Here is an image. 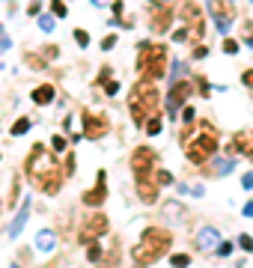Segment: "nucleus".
I'll use <instances>...</instances> for the list:
<instances>
[{"instance_id":"nucleus-24","label":"nucleus","mask_w":253,"mask_h":268,"mask_svg":"<svg viewBox=\"0 0 253 268\" xmlns=\"http://www.w3.org/2000/svg\"><path fill=\"white\" fill-rule=\"evenodd\" d=\"M86 260H89V263H98V260H101V248H98L95 242L86 245Z\"/></svg>"},{"instance_id":"nucleus-26","label":"nucleus","mask_w":253,"mask_h":268,"mask_svg":"<svg viewBox=\"0 0 253 268\" xmlns=\"http://www.w3.org/2000/svg\"><path fill=\"white\" fill-rule=\"evenodd\" d=\"M170 263H173L176 268H185V266H191V257H188V254H173Z\"/></svg>"},{"instance_id":"nucleus-3","label":"nucleus","mask_w":253,"mask_h":268,"mask_svg":"<svg viewBox=\"0 0 253 268\" xmlns=\"http://www.w3.org/2000/svg\"><path fill=\"white\" fill-rule=\"evenodd\" d=\"M158 104H161V95H158V89H155V84L149 78H143L140 84H134L131 98H128V110H131L134 125H143L149 116H155L158 113Z\"/></svg>"},{"instance_id":"nucleus-38","label":"nucleus","mask_w":253,"mask_h":268,"mask_svg":"<svg viewBox=\"0 0 253 268\" xmlns=\"http://www.w3.org/2000/svg\"><path fill=\"white\" fill-rule=\"evenodd\" d=\"M185 39H191L188 27H182V30H176V33H173V42H185Z\"/></svg>"},{"instance_id":"nucleus-5","label":"nucleus","mask_w":253,"mask_h":268,"mask_svg":"<svg viewBox=\"0 0 253 268\" xmlns=\"http://www.w3.org/2000/svg\"><path fill=\"white\" fill-rule=\"evenodd\" d=\"M182 149H185V158L191 164H206L209 158H215V152H218V131L209 125V119L200 122V137L185 140Z\"/></svg>"},{"instance_id":"nucleus-29","label":"nucleus","mask_w":253,"mask_h":268,"mask_svg":"<svg viewBox=\"0 0 253 268\" xmlns=\"http://www.w3.org/2000/svg\"><path fill=\"white\" fill-rule=\"evenodd\" d=\"M224 54H230V57H233V54H239V42L227 36V39H224Z\"/></svg>"},{"instance_id":"nucleus-16","label":"nucleus","mask_w":253,"mask_h":268,"mask_svg":"<svg viewBox=\"0 0 253 268\" xmlns=\"http://www.w3.org/2000/svg\"><path fill=\"white\" fill-rule=\"evenodd\" d=\"M218 242H221V233H218L215 227H203V230H200V236H197V248H203V251L218 248Z\"/></svg>"},{"instance_id":"nucleus-12","label":"nucleus","mask_w":253,"mask_h":268,"mask_svg":"<svg viewBox=\"0 0 253 268\" xmlns=\"http://www.w3.org/2000/svg\"><path fill=\"white\" fill-rule=\"evenodd\" d=\"M107 227H110V221H107V215H101V212H95V215H89L84 224H81V242L84 245H89L95 236H104L107 233Z\"/></svg>"},{"instance_id":"nucleus-31","label":"nucleus","mask_w":253,"mask_h":268,"mask_svg":"<svg viewBox=\"0 0 253 268\" xmlns=\"http://www.w3.org/2000/svg\"><path fill=\"white\" fill-rule=\"evenodd\" d=\"M164 212H167L173 221H179V218H182V209H179V203H167V206H164Z\"/></svg>"},{"instance_id":"nucleus-25","label":"nucleus","mask_w":253,"mask_h":268,"mask_svg":"<svg viewBox=\"0 0 253 268\" xmlns=\"http://www.w3.org/2000/svg\"><path fill=\"white\" fill-rule=\"evenodd\" d=\"M66 146H69V143H66L63 134H54V137H51V149H54V152H66Z\"/></svg>"},{"instance_id":"nucleus-53","label":"nucleus","mask_w":253,"mask_h":268,"mask_svg":"<svg viewBox=\"0 0 253 268\" xmlns=\"http://www.w3.org/2000/svg\"><path fill=\"white\" fill-rule=\"evenodd\" d=\"M251 3H253V0H251Z\"/></svg>"},{"instance_id":"nucleus-27","label":"nucleus","mask_w":253,"mask_h":268,"mask_svg":"<svg viewBox=\"0 0 253 268\" xmlns=\"http://www.w3.org/2000/svg\"><path fill=\"white\" fill-rule=\"evenodd\" d=\"M51 12H54L57 18H66V12H69V9H66V3H63V0H51Z\"/></svg>"},{"instance_id":"nucleus-46","label":"nucleus","mask_w":253,"mask_h":268,"mask_svg":"<svg viewBox=\"0 0 253 268\" xmlns=\"http://www.w3.org/2000/svg\"><path fill=\"white\" fill-rule=\"evenodd\" d=\"M242 185H245L248 191H253V170H251V173H245V176H242Z\"/></svg>"},{"instance_id":"nucleus-42","label":"nucleus","mask_w":253,"mask_h":268,"mask_svg":"<svg viewBox=\"0 0 253 268\" xmlns=\"http://www.w3.org/2000/svg\"><path fill=\"white\" fill-rule=\"evenodd\" d=\"M242 84L253 89V69H248V72H242Z\"/></svg>"},{"instance_id":"nucleus-11","label":"nucleus","mask_w":253,"mask_h":268,"mask_svg":"<svg viewBox=\"0 0 253 268\" xmlns=\"http://www.w3.org/2000/svg\"><path fill=\"white\" fill-rule=\"evenodd\" d=\"M191 92H194L191 81H188V78H176V81H173V87H170V92H167V110L173 113V110L185 107V101L191 98Z\"/></svg>"},{"instance_id":"nucleus-45","label":"nucleus","mask_w":253,"mask_h":268,"mask_svg":"<svg viewBox=\"0 0 253 268\" xmlns=\"http://www.w3.org/2000/svg\"><path fill=\"white\" fill-rule=\"evenodd\" d=\"M63 170H66V176H72V173H75V155H69V158H66V167H63Z\"/></svg>"},{"instance_id":"nucleus-41","label":"nucleus","mask_w":253,"mask_h":268,"mask_svg":"<svg viewBox=\"0 0 253 268\" xmlns=\"http://www.w3.org/2000/svg\"><path fill=\"white\" fill-rule=\"evenodd\" d=\"M107 263H110V266H116V263H119V248H116V245L110 248V254H107Z\"/></svg>"},{"instance_id":"nucleus-17","label":"nucleus","mask_w":253,"mask_h":268,"mask_svg":"<svg viewBox=\"0 0 253 268\" xmlns=\"http://www.w3.org/2000/svg\"><path fill=\"white\" fill-rule=\"evenodd\" d=\"M33 245H36V251H42V254H51V251L57 248V236H54L51 230H39Z\"/></svg>"},{"instance_id":"nucleus-35","label":"nucleus","mask_w":253,"mask_h":268,"mask_svg":"<svg viewBox=\"0 0 253 268\" xmlns=\"http://www.w3.org/2000/svg\"><path fill=\"white\" fill-rule=\"evenodd\" d=\"M239 248H242V251H253V239L248 236V233L239 236Z\"/></svg>"},{"instance_id":"nucleus-40","label":"nucleus","mask_w":253,"mask_h":268,"mask_svg":"<svg viewBox=\"0 0 253 268\" xmlns=\"http://www.w3.org/2000/svg\"><path fill=\"white\" fill-rule=\"evenodd\" d=\"M197 87H200V92H203V95H209V92H212V84H209L206 78H197Z\"/></svg>"},{"instance_id":"nucleus-9","label":"nucleus","mask_w":253,"mask_h":268,"mask_svg":"<svg viewBox=\"0 0 253 268\" xmlns=\"http://www.w3.org/2000/svg\"><path fill=\"white\" fill-rule=\"evenodd\" d=\"M81 119H84V137H89V140H101L110 131V119L104 113H89V107H86L81 113Z\"/></svg>"},{"instance_id":"nucleus-23","label":"nucleus","mask_w":253,"mask_h":268,"mask_svg":"<svg viewBox=\"0 0 253 268\" xmlns=\"http://www.w3.org/2000/svg\"><path fill=\"white\" fill-rule=\"evenodd\" d=\"M161 128H164V122L158 119V113L146 119V134H149V137H155V134H161Z\"/></svg>"},{"instance_id":"nucleus-48","label":"nucleus","mask_w":253,"mask_h":268,"mask_svg":"<svg viewBox=\"0 0 253 268\" xmlns=\"http://www.w3.org/2000/svg\"><path fill=\"white\" fill-rule=\"evenodd\" d=\"M0 51H9V36L3 33V27H0Z\"/></svg>"},{"instance_id":"nucleus-43","label":"nucleus","mask_w":253,"mask_h":268,"mask_svg":"<svg viewBox=\"0 0 253 268\" xmlns=\"http://www.w3.org/2000/svg\"><path fill=\"white\" fill-rule=\"evenodd\" d=\"M27 12H30V15H39V12H42V0H33V3L27 6Z\"/></svg>"},{"instance_id":"nucleus-7","label":"nucleus","mask_w":253,"mask_h":268,"mask_svg":"<svg viewBox=\"0 0 253 268\" xmlns=\"http://www.w3.org/2000/svg\"><path fill=\"white\" fill-rule=\"evenodd\" d=\"M179 15H182V21H185V27H188L191 39H194V42L203 39V33H206V15H203V9H200L194 0H185L182 9H179Z\"/></svg>"},{"instance_id":"nucleus-13","label":"nucleus","mask_w":253,"mask_h":268,"mask_svg":"<svg viewBox=\"0 0 253 268\" xmlns=\"http://www.w3.org/2000/svg\"><path fill=\"white\" fill-rule=\"evenodd\" d=\"M104 200H107V173H104V170H98L95 185L84 194V206H101Z\"/></svg>"},{"instance_id":"nucleus-51","label":"nucleus","mask_w":253,"mask_h":268,"mask_svg":"<svg viewBox=\"0 0 253 268\" xmlns=\"http://www.w3.org/2000/svg\"><path fill=\"white\" fill-rule=\"evenodd\" d=\"M245 218H253V200L251 203H245Z\"/></svg>"},{"instance_id":"nucleus-32","label":"nucleus","mask_w":253,"mask_h":268,"mask_svg":"<svg viewBox=\"0 0 253 268\" xmlns=\"http://www.w3.org/2000/svg\"><path fill=\"white\" fill-rule=\"evenodd\" d=\"M242 36H245L248 45H253V21H245V24H242Z\"/></svg>"},{"instance_id":"nucleus-44","label":"nucleus","mask_w":253,"mask_h":268,"mask_svg":"<svg viewBox=\"0 0 253 268\" xmlns=\"http://www.w3.org/2000/svg\"><path fill=\"white\" fill-rule=\"evenodd\" d=\"M173 72H176V78H185V75H188V66H185V63H176Z\"/></svg>"},{"instance_id":"nucleus-18","label":"nucleus","mask_w":253,"mask_h":268,"mask_svg":"<svg viewBox=\"0 0 253 268\" xmlns=\"http://www.w3.org/2000/svg\"><path fill=\"white\" fill-rule=\"evenodd\" d=\"M54 92H57V89H54L51 84H39V87L33 89V95H30V98L42 107V104H51V101H54Z\"/></svg>"},{"instance_id":"nucleus-21","label":"nucleus","mask_w":253,"mask_h":268,"mask_svg":"<svg viewBox=\"0 0 253 268\" xmlns=\"http://www.w3.org/2000/svg\"><path fill=\"white\" fill-rule=\"evenodd\" d=\"M230 167H236L233 155H230V158H221V161H215V164H212V176H227V173H230ZM206 173H209V170H206Z\"/></svg>"},{"instance_id":"nucleus-10","label":"nucleus","mask_w":253,"mask_h":268,"mask_svg":"<svg viewBox=\"0 0 253 268\" xmlns=\"http://www.w3.org/2000/svg\"><path fill=\"white\" fill-rule=\"evenodd\" d=\"M233 3H236V0H209V12H212L218 30H221L224 36L230 33V24H233V18H236V6H233Z\"/></svg>"},{"instance_id":"nucleus-4","label":"nucleus","mask_w":253,"mask_h":268,"mask_svg":"<svg viewBox=\"0 0 253 268\" xmlns=\"http://www.w3.org/2000/svg\"><path fill=\"white\" fill-rule=\"evenodd\" d=\"M137 72L149 81L164 78V72H167V45L140 42L137 45Z\"/></svg>"},{"instance_id":"nucleus-39","label":"nucleus","mask_w":253,"mask_h":268,"mask_svg":"<svg viewBox=\"0 0 253 268\" xmlns=\"http://www.w3.org/2000/svg\"><path fill=\"white\" fill-rule=\"evenodd\" d=\"M113 45H116V36H104L101 39V51H113Z\"/></svg>"},{"instance_id":"nucleus-49","label":"nucleus","mask_w":253,"mask_h":268,"mask_svg":"<svg viewBox=\"0 0 253 268\" xmlns=\"http://www.w3.org/2000/svg\"><path fill=\"white\" fill-rule=\"evenodd\" d=\"M206 54H209V48H206V45H197V48H194V57H197V60H200V57H206Z\"/></svg>"},{"instance_id":"nucleus-34","label":"nucleus","mask_w":253,"mask_h":268,"mask_svg":"<svg viewBox=\"0 0 253 268\" xmlns=\"http://www.w3.org/2000/svg\"><path fill=\"white\" fill-rule=\"evenodd\" d=\"M57 54H60L57 45H45V48H42V57H45V60H57Z\"/></svg>"},{"instance_id":"nucleus-6","label":"nucleus","mask_w":253,"mask_h":268,"mask_svg":"<svg viewBox=\"0 0 253 268\" xmlns=\"http://www.w3.org/2000/svg\"><path fill=\"white\" fill-rule=\"evenodd\" d=\"M131 170H134V182L137 185H158L155 173H158V152L152 146H137L131 155Z\"/></svg>"},{"instance_id":"nucleus-47","label":"nucleus","mask_w":253,"mask_h":268,"mask_svg":"<svg viewBox=\"0 0 253 268\" xmlns=\"http://www.w3.org/2000/svg\"><path fill=\"white\" fill-rule=\"evenodd\" d=\"M191 119H194V107L185 104V110H182V122H191Z\"/></svg>"},{"instance_id":"nucleus-22","label":"nucleus","mask_w":253,"mask_h":268,"mask_svg":"<svg viewBox=\"0 0 253 268\" xmlns=\"http://www.w3.org/2000/svg\"><path fill=\"white\" fill-rule=\"evenodd\" d=\"M30 128H33V119H27V116H21V119H18V122L12 125V134H15V137H21V134H27Z\"/></svg>"},{"instance_id":"nucleus-1","label":"nucleus","mask_w":253,"mask_h":268,"mask_svg":"<svg viewBox=\"0 0 253 268\" xmlns=\"http://www.w3.org/2000/svg\"><path fill=\"white\" fill-rule=\"evenodd\" d=\"M24 170H27V179L33 182V188L42 191V194H57L60 185H63V179H66V170L54 161L51 152L42 149V143H36V146L30 149Z\"/></svg>"},{"instance_id":"nucleus-36","label":"nucleus","mask_w":253,"mask_h":268,"mask_svg":"<svg viewBox=\"0 0 253 268\" xmlns=\"http://www.w3.org/2000/svg\"><path fill=\"white\" fill-rule=\"evenodd\" d=\"M179 191H182V194H194V197H200V194H203V188H200V185H179Z\"/></svg>"},{"instance_id":"nucleus-20","label":"nucleus","mask_w":253,"mask_h":268,"mask_svg":"<svg viewBox=\"0 0 253 268\" xmlns=\"http://www.w3.org/2000/svg\"><path fill=\"white\" fill-rule=\"evenodd\" d=\"M98 84L104 87V92H107V95H116V92H119V84H116V81H110V69H107V66L98 72Z\"/></svg>"},{"instance_id":"nucleus-15","label":"nucleus","mask_w":253,"mask_h":268,"mask_svg":"<svg viewBox=\"0 0 253 268\" xmlns=\"http://www.w3.org/2000/svg\"><path fill=\"white\" fill-rule=\"evenodd\" d=\"M27 215H30V200H24V203H21V212L12 218V224H9V230H6L9 239H18V236H21V230H24V224H27Z\"/></svg>"},{"instance_id":"nucleus-30","label":"nucleus","mask_w":253,"mask_h":268,"mask_svg":"<svg viewBox=\"0 0 253 268\" xmlns=\"http://www.w3.org/2000/svg\"><path fill=\"white\" fill-rule=\"evenodd\" d=\"M155 179H158V185H161V188H167V185H173V176H170L167 170H158V173H155Z\"/></svg>"},{"instance_id":"nucleus-52","label":"nucleus","mask_w":253,"mask_h":268,"mask_svg":"<svg viewBox=\"0 0 253 268\" xmlns=\"http://www.w3.org/2000/svg\"><path fill=\"white\" fill-rule=\"evenodd\" d=\"M89 3H92V6H104V3H101V0H89Z\"/></svg>"},{"instance_id":"nucleus-14","label":"nucleus","mask_w":253,"mask_h":268,"mask_svg":"<svg viewBox=\"0 0 253 268\" xmlns=\"http://www.w3.org/2000/svg\"><path fill=\"white\" fill-rule=\"evenodd\" d=\"M251 149H253V134L251 131H239V134L233 137L227 155H239V152H251Z\"/></svg>"},{"instance_id":"nucleus-8","label":"nucleus","mask_w":253,"mask_h":268,"mask_svg":"<svg viewBox=\"0 0 253 268\" xmlns=\"http://www.w3.org/2000/svg\"><path fill=\"white\" fill-rule=\"evenodd\" d=\"M170 24H173V6H170V0H152L149 3V30L152 33H167L170 30Z\"/></svg>"},{"instance_id":"nucleus-28","label":"nucleus","mask_w":253,"mask_h":268,"mask_svg":"<svg viewBox=\"0 0 253 268\" xmlns=\"http://www.w3.org/2000/svg\"><path fill=\"white\" fill-rule=\"evenodd\" d=\"M39 27H42L45 33H51V30H54V15H39Z\"/></svg>"},{"instance_id":"nucleus-50","label":"nucleus","mask_w":253,"mask_h":268,"mask_svg":"<svg viewBox=\"0 0 253 268\" xmlns=\"http://www.w3.org/2000/svg\"><path fill=\"white\" fill-rule=\"evenodd\" d=\"M110 6H113V15H116V18H119V15H122V0H113V3H110Z\"/></svg>"},{"instance_id":"nucleus-33","label":"nucleus","mask_w":253,"mask_h":268,"mask_svg":"<svg viewBox=\"0 0 253 268\" xmlns=\"http://www.w3.org/2000/svg\"><path fill=\"white\" fill-rule=\"evenodd\" d=\"M75 42H78L81 48H86V45H89V33H86V30H75Z\"/></svg>"},{"instance_id":"nucleus-19","label":"nucleus","mask_w":253,"mask_h":268,"mask_svg":"<svg viewBox=\"0 0 253 268\" xmlns=\"http://www.w3.org/2000/svg\"><path fill=\"white\" fill-rule=\"evenodd\" d=\"M158 188H161V185H137V197H140V203L152 206V203L158 200Z\"/></svg>"},{"instance_id":"nucleus-37","label":"nucleus","mask_w":253,"mask_h":268,"mask_svg":"<svg viewBox=\"0 0 253 268\" xmlns=\"http://www.w3.org/2000/svg\"><path fill=\"white\" fill-rule=\"evenodd\" d=\"M215 251H218V257H230V254H233V245H230V242H221Z\"/></svg>"},{"instance_id":"nucleus-2","label":"nucleus","mask_w":253,"mask_h":268,"mask_svg":"<svg viewBox=\"0 0 253 268\" xmlns=\"http://www.w3.org/2000/svg\"><path fill=\"white\" fill-rule=\"evenodd\" d=\"M170 248H173V236H170V230L146 227V230L140 233V242H137L134 251H131V260H134L137 266H152V263H158L161 257H167Z\"/></svg>"}]
</instances>
